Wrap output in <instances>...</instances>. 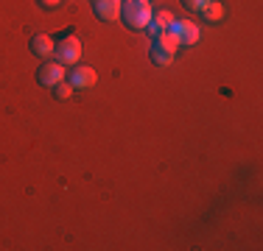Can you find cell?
<instances>
[{"label":"cell","mask_w":263,"mask_h":251,"mask_svg":"<svg viewBox=\"0 0 263 251\" xmlns=\"http://www.w3.org/2000/svg\"><path fill=\"white\" fill-rule=\"evenodd\" d=\"M152 61H154L157 67H168V65L174 61V53H171V50H165L162 45H157V42H154V48H152Z\"/></svg>","instance_id":"10"},{"label":"cell","mask_w":263,"mask_h":251,"mask_svg":"<svg viewBox=\"0 0 263 251\" xmlns=\"http://www.w3.org/2000/svg\"><path fill=\"white\" fill-rule=\"evenodd\" d=\"M96 81H98V75L90 65H73V70L67 73V84L73 90H90V87H96Z\"/></svg>","instance_id":"3"},{"label":"cell","mask_w":263,"mask_h":251,"mask_svg":"<svg viewBox=\"0 0 263 251\" xmlns=\"http://www.w3.org/2000/svg\"><path fill=\"white\" fill-rule=\"evenodd\" d=\"M53 48H56V42H53V36H48V34H36L34 39H31V53L40 56L42 61L53 56Z\"/></svg>","instance_id":"7"},{"label":"cell","mask_w":263,"mask_h":251,"mask_svg":"<svg viewBox=\"0 0 263 251\" xmlns=\"http://www.w3.org/2000/svg\"><path fill=\"white\" fill-rule=\"evenodd\" d=\"M53 59L59 61V65H65V67L79 65V59H81V39L76 34H65L59 39V45L53 48Z\"/></svg>","instance_id":"2"},{"label":"cell","mask_w":263,"mask_h":251,"mask_svg":"<svg viewBox=\"0 0 263 251\" xmlns=\"http://www.w3.org/2000/svg\"><path fill=\"white\" fill-rule=\"evenodd\" d=\"M171 31L179 36V45H185V48L196 45L199 36H202V31H199L196 23H191V20H177V17H174V23H171Z\"/></svg>","instance_id":"5"},{"label":"cell","mask_w":263,"mask_h":251,"mask_svg":"<svg viewBox=\"0 0 263 251\" xmlns=\"http://www.w3.org/2000/svg\"><path fill=\"white\" fill-rule=\"evenodd\" d=\"M171 23H174V14L168 9H162V11H157V14H152V23L146 25V31L152 36H157L160 31H165V28H171Z\"/></svg>","instance_id":"8"},{"label":"cell","mask_w":263,"mask_h":251,"mask_svg":"<svg viewBox=\"0 0 263 251\" xmlns=\"http://www.w3.org/2000/svg\"><path fill=\"white\" fill-rule=\"evenodd\" d=\"M36 3H40L45 11H51V9H59V6H62V0H36Z\"/></svg>","instance_id":"14"},{"label":"cell","mask_w":263,"mask_h":251,"mask_svg":"<svg viewBox=\"0 0 263 251\" xmlns=\"http://www.w3.org/2000/svg\"><path fill=\"white\" fill-rule=\"evenodd\" d=\"M121 3L123 0H92V11L101 23H112L121 17Z\"/></svg>","instance_id":"6"},{"label":"cell","mask_w":263,"mask_h":251,"mask_svg":"<svg viewBox=\"0 0 263 251\" xmlns=\"http://www.w3.org/2000/svg\"><path fill=\"white\" fill-rule=\"evenodd\" d=\"M202 17H204L208 23H218V20L224 17V6L218 3V0H210V3H208V9L202 11Z\"/></svg>","instance_id":"11"},{"label":"cell","mask_w":263,"mask_h":251,"mask_svg":"<svg viewBox=\"0 0 263 251\" xmlns=\"http://www.w3.org/2000/svg\"><path fill=\"white\" fill-rule=\"evenodd\" d=\"M73 87L67 84V81H59V84L53 87V95H56V100H70V95H73Z\"/></svg>","instance_id":"12"},{"label":"cell","mask_w":263,"mask_h":251,"mask_svg":"<svg viewBox=\"0 0 263 251\" xmlns=\"http://www.w3.org/2000/svg\"><path fill=\"white\" fill-rule=\"evenodd\" d=\"M152 3L148 0H123L121 3V17L132 31H146V25L152 23Z\"/></svg>","instance_id":"1"},{"label":"cell","mask_w":263,"mask_h":251,"mask_svg":"<svg viewBox=\"0 0 263 251\" xmlns=\"http://www.w3.org/2000/svg\"><path fill=\"white\" fill-rule=\"evenodd\" d=\"M65 75H67V70H65V65H59V61H42V67L36 70V81H40L42 87H56L59 81H65Z\"/></svg>","instance_id":"4"},{"label":"cell","mask_w":263,"mask_h":251,"mask_svg":"<svg viewBox=\"0 0 263 251\" xmlns=\"http://www.w3.org/2000/svg\"><path fill=\"white\" fill-rule=\"evenodd\" d=\"M182 3H185V9H187V11H196V14H202V11L208 9L210 0H182Z\"/></svg>","instance_id":"13"},{"label":"cell","mask_w":263,"mask_h":251,"mask_svg":"<svg viewBox=\"0 0 263 251\" xmlns=\"http://www.w3.org/2000/svg\"><path fill=\"white\" fill-rule=\"evenodd\" d=\"M154 39H157V45H162V48H165V50H171V53H177V48H179V36L174 34L171 28L160 31V34L154 36Z\"/></svg>","instance_id":"9"}]
</instances>
